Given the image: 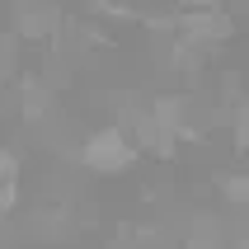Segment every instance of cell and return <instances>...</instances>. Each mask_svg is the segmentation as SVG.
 I'll return each mask as SVG.
<instances>
[{"label":"cell","instance_id":"cell-1","mask_svg":"<svg viewBox=\"0 0 249 249\" xmlns=\"http://www.w3.org/2000/svg\"><path fill=\"white\" fill-rule=\"evenodd\" d=\"M75 160H80L89 174H127V169L137 165V146H132V137H127L118 123H108V127L85 132Z\"/></svg>","mask_w":249,"mask_h":249},{"label":"cell","instance_id":"cell-2","mask_svg":"<svg viewBox=\"0 0 249 249\" xmlns=\"http://www.w3.org/2000/svg\"><path fill=\"white\" fill-rule=\"evenodd\" d=\"M174 33L183 42H193L202 52L212 47H221V42L235 38V14L226 10V5H202V10H179L174 14Z\"/></svg>","mask_w":249,"mask_h":249},{"label":"cell","instance_id":"cell-3","mask_svg":"<svg viewBox=\"0 0 249 249\" xmlns=\"http://www.w3.org/2000/svg\"><path fill=\"white\" fill-rule=\"evenodd\" d=\"M14 33L28 42H42L56 33V10L47 5V0H14Z\"/></svg>","mask_w":249,"mask_h":249},{"label":"cell","instance_id":"cell-4","mask_svg":"<svg viewBox=\"0 0 249 249\" xmlns=\"http://www.w3.org/2000/svg\"><path fill=\"white\" fill-rule=\"evenodd\" d=\"M52 85L47 80H24L19 85V118H24L28 127H42L47 118H52Z\"/></svg>","mask_w":249,"mask_h":249},{"label":"cell","instance_id":"cell-5","mask_svg":"<svg viewBox=\"0 0 249 249\" xmlns=\"http://www.w3.org/2000/svg\"><path fill=\"white\" fill-rule=\"evenodd\" d=\"M216 188H221V202H226L231 212H245V207H249V179H245V174L221 169V174H216Z\"/></svg>","mask_w":249,"mask_h":249},{"label":"cell","instance_id":"cell-6","mask_svg":"<svg viewBox=\"0 0 249 249\" xmlns=\"http://www.w3.org/2000/svg\"><path fill=\"white\" fill-rule=\"evenodd\" d=\"M19 212V179H0V221Z\"/></svg>","mask_w":249,"mask_h":249},{"label":"cell","instance_id":"cell-7","mask_svg":"<svg viewBox=\"0 0 249 249\" xmlns=\"http://www.w3.org/2000/svg\"><path fill=\"white\" fill-rule=\"evenodd\" d=\"M0 179H19V155L0 141Z\"/></svg>","mask_w":249,"mask_h":249},{"label":"cell","instance_id":"cell-8","mask_svg":"<svg viewBox=\"0 0 249 249\" xmlns=\"http://www.w3.org/2000/svg\"><path fill=\"white\" fill-rule=\"evenodd\" d=\"M89 5H99V0H89Z\"/></svg>","mask_w":249,"mask_h":249}]
</instances>
